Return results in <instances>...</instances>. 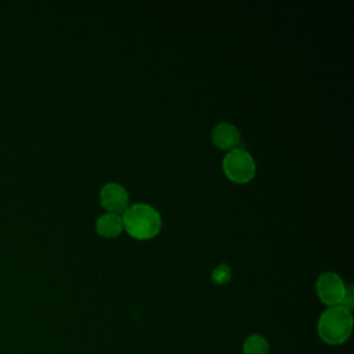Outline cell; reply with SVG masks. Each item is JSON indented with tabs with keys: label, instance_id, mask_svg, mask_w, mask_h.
I'll use <instances>...</instances> for the list:
<instances>
[{
	"label": "cell",
	"instance_id": "obj_1",
	"mask_svg": "<svg viewBox=\"0 0 354 354\" xmlns=\"http://www.w3.org/2000/svg\"><path fill=\"white\" fill-rule=\"evenodd\" d=\"M351 311L342 306L328 307L318 318L317 332L322 342L330 346H339L348 340L353 332Z\"/></svg>",
	"mask_w": 354,
	"mask_h": 354
},
{
	"label": "cell",
	"instance_id": "obj_4",
	"mask_svg": "<svg viewBox=\"0 0 354 354\" xmlns=\"http://www.w3.org/2000/svg\"><path fill=\"white\" fill-rule=\"evenodd\" d=\"M315 290H317L318 299L324 304H326L328 307H333V306H340L346 295L347 286L336 272L328 271L318 277L315 283Z\"/></svg>",
	"mask_w": 354,
	"mask_h": 354
},
{
	"label": "cell",
	"instance_id": "obj_3",
	"mask_svg": "<svg viewBox=\"0 0 354 354\" xmlns=\"http://www.w3.org/2000/svg\"><path fill=\"white\" fill-rule=\"evenodd\" d=\"M223 170L228 180L236 184L249 183L256 174V163L252 155L242 148L228 151L223 159Z\"/></svg>",
	"mask_w": 354,
	"mask_h": 354
},
{
	"label": "cell",
	"instance_id": "obj_10",
	"mask_svg": "<svg viewBox=\"0 0 354 354\" xmlns=\"http://www.w3.org/2000/svg\"><path fill=\"white\" fill-rule=\"evenodd\" d=\"M353 304H354V301H353V289H351V288H347L346 295H344V297H343L340 306L344 307V308H347L348 311H351Z\"/></svg>",
	"mask_w": 354,
	"mask_h": 354
},
{
	"label": "cell",
	"instance_id": "obj_5",
	"mask_svg": "<svg viewBox=\"0 0 354 354\" xmlns=\"http://www.w3.org/2000/svg\"><path fill=\"white\" fill-rule=\"evenodd\" d=\"M100 203L108 213L120 214L129 207V194L118 183H106L100 191Z\"/></svg>",
	"mask_w": 354,
	"mask_h": 354
},
{
	"label": "cell",
	"instance_id": "obj_6",
	"mask_svg": "<svg viewBox=\"0 0 354 354\" xmlns=\"http://www.w3.org/2000/svg\"><path fill=\"white\" fill-rule=\"evenodd\" d=\"M212 142L223 151H232L241 145V134L236 126L228 122L217 123L212 130Z\"/></svg>",
	"mask_w": 354,
	"mask_h": 354
},
{
	"label": "cell",
	"instance_id": "obj_2",
	"mask_svg": "<svg viewBox=\"0 0 354 354\" xmlns=\"http://www.w3.org/2000/svg\"><path fill=\"white\" fill-rule=\"evenodd\" d=\"M123 228L136 239H151L160 231L162 218L159 212L147 203L130 205L122 213Z\"/></svg>",
	"mask_w": 354,
	"mask_h": 354
},
{
	"label": "cell",
	"instance_id": "obj_8",
	"mask_svg": "<svg viewBox=\"0 0 354 354\" xmlns=\"http://www.w3.org/2000/svg\"><path fill=\"white\" fill-rule=\"evenodd\" d=\"M243 354H270L268 340L259 333L249 335L242 344Z\"/></svg>",
	"mask_w": 354,
	"mask_h": 354
},
{
	"label": "cell",
	"instance_id": "obj_9",
	"mask_svg": "<svg viewBox=\"0 0 354 354\" xmlns=\"http://www.w3.org/2000/svg\"><path fill=\"white\" fill-rule=\"evenodd\" d=\"M230 278H231V268H230L227 264H220V266H217V267L213 270V272H212V279H213L216 283H218V285L228 282Z\"/></svg>",
	"mask_w": 354,
	"mask_h": 354
},
{
	"label": "cell",
	"instance_id": "obj_7",
	"mask_svg": "<svg viewBox=\"0 0 354 354\" xmlns=\"http://www.w3.org/2000/svg\"><path fill=\"white\" fill-rule=\"evenodd\" d=\"M95 231L104 238L118 236L123 231L122 216L115 213H105L100 216L95 221Z\"/></svg>",
	"mask_w": 354,
	"mask_h": 354
}]
</instances>
